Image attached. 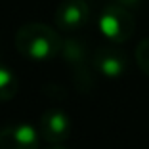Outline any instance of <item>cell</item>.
I'll list each match as a JSON object with an SVG mask.
<instances>
[{
  "instance_id": "obj_1",
  "label": "cell",
  "mask_w": 149,
  "mask_h": 149,
  "mask_svg": "<svg viewBox=\"0 0 149 149\" xmlns=\"http://www.w3.org/2000/svg\"><path fill=\"white\" fill-rule=\"evenodd\" d=\"M15 50L31 61H48L59 56L63 38L46 23H25L15 31Z\"/></svg>"
},
{
  "instance_id": "obj_2",
  "label": "cell",
  "mask_w": 149,
  "mask_h": 149,
  "mask_svg": "<svg viewBox=\"0 0 149 149\" xmlns=\"http://www.w3.org/2000/svg\"><path fill=\"white\" fill-rule=\"evenodd\" d=\"M97 29L111 44H123L132 38L136 31V19L130 10L120 4H109L97 17Z\"/></svg>"
},
{
  "instance_id": "obj_3",
  "label": "cell",
  "mask_w": 149,
  "mask_h": 149,
  "mask_svg": "<svg viewBox=\"0 0 149 149\" xmlns=\"http://www.w3.org/2000/svg\"><path fill=\"white\" fill-rule=\"evenodd\" d=\"M59 56L69 63L73 82L80 92H90L94 86L92 71L88 67V50L86 44L79 38H63Z\"/></svg>"
},
{
  "instance_id": "obj_4",
  "label": "cell",
  "mask_w": 149,
  "mask_h": 149,
  "mask_svg": "<svg viewBox=\"0 0 149 149\" xmlns=\"http://www.w3.org/2000/svg\"><path fill=\"white\" fill-rule=\"evenodd\" d=\"M38 132L50 145H63L71 136V118L61 109H48L40 115Z\"/></svg>"
},
{
  "instance_id": "obj_5",
  "label": "cell",
  "mask_w": 149,
  "mask_h": 149,
  "mask_svg": "<svg viewBox=\"0 0 149 149\" xmlns=\"http://www.w3.org/2000/svg\"><path fill=\"white\" fill-rule=\"evenodd\" d=\"M40 132L29 123H13L0 128V149H38Z\"/></svg>"
},
{
  "instance_id": "obj_6",
  "label": "cell",
  "mask_w": 149,
  "mask_h": 149,
  "mask_svg": "<svg viewBox=\"0 0 149 149\" xmlns=\"http://www.w3.org/2000/svg\"><path fill=\"white\" fill-rule=\"evenodd\" d=\"M54 21L59 31H80L90 21V6L86 4V0H63L56 8Z\"/></svg>"
},
{
  "instance_id": "obj_7",
  "label": "cell",
  "mask_w": 149,
  "mask_h": 149,
  "mask_svg": "<svg viewBox=\"0 0 149 149\" xmlns=\"http://www.w3.org/2000/svg\"><path fill=\"white\" fill-rule=\"evenodd\" d=\"M92 67L107 79H118L128 71V56L115 44L100 46L92 56Z\"/></svg>"
},
{
  "instance_id": "obj_8",
  "label": "cell",
  "mask_w": 149,
  "mask_h": 149,
  "mask_svg": "<svg viewBox=\"0 0 149 149\" xmlns=\"http://www.w3.org/2000/svg\"><path fill=\"white\" fill-rule=\"evenodd\" d=\"M19 92V79L8 65H0V101H10Z\"/></svg>"
},
{
  "instance_id": "obj_9",
  "label": "cell",
  "mask_w": 149,
  "mask_h": 149,
  "mask_svg": "<svg viewBox=\"0 0 149 149\" xmlns=\"http://www.w3.org/2000/svg\"><path fill=\"white\" fill-rule=\"evenodd\" d=\"M134 57H136V63L140 67V71L145 77H149V38H143L138 42Z\"/></svg>"
},
{
  "instance_id": "obj_10",
  "label": "cell",
  "mask_w": 149,
  "mask_h": 149,
  "mask_svg": "<svg viewBox=\"0 0 149 149\" xmlns=\"http://www.w3.org/2000/svg\"><path fill=\"white\" fill-rule=\"evenodd\" d=\"M115 2L130 10V8H136V6H140V2H141V0H115Z\"/></svg>"
},
{
  "instance_id": "obj_11",
  "label": "cell",
  "mask_w": 149,
  "mask_h": 149,
  "mask_svg": "<svg viewBox=\"0 0 149 149\" xmlns=\"http://www.w3.org/2000/svg\"><path fill=\"white\" fill-rule=\"evenodd\" d=\"M50 149H67L65 145H50Z\"/></svg>"
}]
</instances>
